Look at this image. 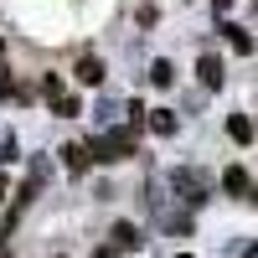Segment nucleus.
<instances>
[{
  "instance_id": "1",
  "label": "nucleus",
  "mask_w": 258,
  "mask_h": 258,
  "mask_svg": "<svg viewBox=\"0 0 258 258\" xmlns=\"http://www.w3.org/2000/svg\"><path fill=\"white\" fill-rule=\"evenodd\" d=\"M88 150H93V160H103V165L129 160V155H135V129H109V135H98Z\"/></svg>"
},
{
  "instance_id": "2",
  "label": "nucleus",
  "mask_w": 258,
  "mask_h": 258,
  "mask_svg": "<svg viewBox=\"0 0 258 258\" xmlns=\"http://www.w3.org/2000/svg\"><path fill=\"white\" fill-rule=\"evenodd\" d=\"M170 186H176V191H181V197H186L191 207H197V202H207V191H212L202 170H176V176H170Z\"/></svg>"
},
{
  "instance_id": "3",
  "label": "nucleus",
  "mask_w": 258,
  "mask_h": 258,
  "mask_svg": "<svg viewBox=\"0 0 258 258\" xmlns=\"http://www.w3.org/2000/svg\"><path fill=\"white\" fill-rule=\"evenodd\" d=\"M197 73H202V88H222V78H227L222 73V57H212V52L197 62Z\"/></svg>"
},
{
  "instance_id": "4",
  "label": "nucleus",
  "mask_w": 258,
  "mask_h": 258,
  "mask_svg": "<svg viewBox=\"0 0 258 258\" xmlns=\"http://www.w3.org/2000/svg\"><path fill=\"white\" fill-rule=\"evenodd\" d=\"M222 191H227V197H248V170L243 165H227L222 170Z\"/></svg>"
},
{
  "instance_id": "5",
  "label": "nucleus",
  "mask_w": 258,
  "mask_h": 258,
  "mask_svg": "<svg viewBox=\"0 0 258 258\" xmlns=\"http://www.w3.org/2000/svg\"><path fill=\"white\" fill-rule=\"evenodd\" d=\"M78 83H83V88H98V83H103V62L98 57H83L78 62Z\"/></svg>"
},
{
  "instance_id": "6",
  "label": "nucleus",
  "mask_w": 258,
  "mask_h": 258,
  "mask_svg": "<svg viewBox=\"0 0 258 258\" xmlns=\"http://www.w3.org/2000/svg\"><path fill=\"white\" fill-rule=\"evenodd\" d=\"M145 243V232L135 222H114V248H140Z\"/></svg>"
},
{
  "instance_id": "7",
  "label": "nucleus",
  "mask_w": 258,
  "mask_h": 258,
  "mask_svg": "<svg viewBox=\"0 0 258 258\" xmlns=\"http://www.w3.org/2000/svg\"><path fill=\"white\" fill-rule=\"evenodd\" d=\"M150 129H155L160 140H165V135H176V114H170V109H150Z\"/></svg>"
},
{
  "instance_id": "8",
  "label": "nucleus",
  "mask_w": 258,
  "mask_h": 258,
  "mask_svg": "<svg viewBox=\"0 0 258 258\" xmlns=\"http://www.w3.org/2000/svg\"><path fill=\"white\" fill-rule=\"evenodd\" d=\"M62 155H68V170H78V176H83V170H88V155H93V150H83V145H68Z\"/></svg>"
},
{
  "instance_id": "9",
  "label": "nucleus",
  "mask_w": 258,
  "mask_h": 258,
  "mask_svg": "<svg viewBox=\"0 0 258 258\" xmlns=\"http://www.w3.org/2000/svg\"><path fill=\"white\" fill-rule=\"evenodd\" d=\"M227 135L238 140V145H248V140H253V124H248L243 114H232V119H227Z\"/></svg>"
},
{
  "instance_id": "10",
  "label": "nucleus",
  "mask_w": 258,
  "mask_h": 258,
  "mask_svg": "<svg viewBox=\"0 0 258 258\" xmlns=\"http://www.w3.org/2000/svg\"><path fill=\"white\" fill-rule=\"evenodd\" d=\"M222 36L232 41V52H253V36H248L243 26H222Z\"/></svg>"
},
{
  "instance_id": "11",
  "label": "nucleus",
  "mask_w": 258,
  "mask_h": 258,
  "mask_svg": "<svg viewBox=\"0 0 258 258\" xmlns=\"http://www.w3.org/2000/svg\"><path fill=\"white\" fill-rule=\"evenodd\" d=\"M150 78H155V88H170V83H176V68H170V62L160 57L155 68H150Z\"/></svg>"
},
{
  "instance_id": "12",
  "label": "nucleus",
  "mask_w": 258,
  "mask_h": 258,
  "mask_svg": "<svg viewBox=\"0 0 258 258\" xmlns=\"http://www.w3.org/2000/svg\"><path fill=\"white\" fill-rule=\"evenodd\" d=\"M41 88H47V98H62V78H57V73H47V78H41Z\"/></svg>"
},
{
  "instance_id": "13",
  "label": "nucleus",
  "mask_w": 258,
  "mask_h": 258,
  "mask_svg": "<svg viewBox=\"0 0 258 258\" xmlns=\"http://www.w3.org/2000/svg\"><path fill=\"white\" fill-rule=\"evenodd\" d=\"M57 114H62V119H73V114H78V98L62 93V98H57Z\"/></svg>"
},
{
  "instance_id": "14",
  "label": "nucleus",
  "mask_w": 258,
  "mask_h": 258,
  "mask_svg": "<svg viewBox=\"0 0 258 258\" xmlns=\"http://www.w3.org/2000/svg\"><path fill=\"white\" fill-rule=\"evenodd\" d=\"M11 93V68H0V98Z\"/></svg>"
},
{
  "instance_id": "15",
  "label": "nucleus",
  "mask_w": 258,
  "mask_h": 258,
  "mask_svg": "<svg viewBox=\"0 0 258 258\" xmlns=\"http://www.w3.org/2000/svg\"><path fill=\"white\" fill-rule=\"evenodd\" d=\"M227 6H232V0H217V11H227Z\"/></svg>"
},
{
  "instance_id": "16",
  "label": "nucleus",
  "mask_w": 258,
  "mask_h": 258,
  "mask_svg": "<svg viewBox=\"0 0 258 258\" xmlns=\"http://www.w3.org/2000/svg\"><path fill=\"white\" fill-rule=\"evenodd\" d=\"M0 197H6V181H0Z\"/></svg>"
},
{
  "instance_id": "17",
  "label": "nucleus",
  "mask_w": 258,
  "mask_h": 258,
  "mask_svg": "<svg viewBox=\"0 0 258 258\" xmlns=\"http://www.w3.org/2000/svg\"><path fill=\"white\" fill-rule=\"evenodd\" d=\"M253 16H258V0H253Z\"/></svg>"
},
{
  "instance_id": "18",
  "label": "nucleus",
  "mask_w": 258,
  "mask_h": 258,
  "mask_svg": "<svg viewBox=\"0 0 258 258\" xmlns=\"http://www.w3.org/2000/svg\"><path fill=\"white\" fill-rule=\"evenodd\" d=\"M0 52H6V41H0Z\"/></svg>"
}]
</instances>
